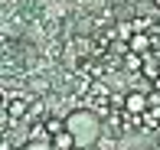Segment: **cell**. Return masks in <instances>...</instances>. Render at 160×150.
Returning <instances> with one entry per match:
<instances>
[{
  "mask_svg": "<svg viewBox=\"0 0 160 150\" xmlns=\"http://www.w3.org/2000/svg\"><path fill=\"white\" fill-rule=\"evenodd\" d=\"M0 104H7V101H3V95H0Z\"/></svg>",
  "mask_w": 160,
  "mask_h": 150,
  "instance_id": "4fadbf2b",
  "label": "cell"
},
{
  "mask_svg": "<svg viewBox=\"0 0 160 150\" xmlns=\"http://www.w3.org/2000/svg\"><path fill=\"white\" fill-rule=\"evenodd\" d=\"M62 121L65 131L75 137V150H92L101 140V118L92 108H72Z\"/></svg>",
  "mask_w": 160,
  "mask_h": 150,
  "instance_id": "6da1fadb",
  "label": "cell"
},
{
  "mask_svg": "<svg viewBox=\"0 0 160 150\" xmlns=\"http://www.w3.org/2000/svg\"><path fill=\"white\" fill-rule=\"evenodd\" d=\"M42 127H46V134H49V137H52V134H59L62 127H65V121H59V118H49V121H46V124H42Z\"/></svg>",
  "mask_w": 160,
  "mask_h": 150,
  "instance_id": "30bf717a",
  "label": "cell"
},
{
  "mask_svg": "<svg viewBox=\"0 0 160 150\" xmlns=\"http://www.w3.org/2000/svg\"><path fill=\"white\" fill-rule=\"evenodd\" d=\"M147 111H157L160 114V88H150L147 91Z\"/></svg>",
  "mask_w": 160,
  "mask_h": 150,
  "instance_id": "ba28073f",
  "label": "cell"
},
{
  "mask_svg": "<svg viewBox=\"0 0 160 150\" xmlns=\"http://www.w3.org/2000/svg\"><path fill=\"white\" fill-rule=\"evenodd\" d=\"M154 3H157V10H160V0H154Z\"/></svg>",
  "mask_w": 160,
  "mask_h": 150,
  "instance_id": "5bb4252c",
  "label": "cell"
},
{
  "mask_svg": "<svg viewBox=\"0 0 160 150\" xmlns=\"http://www.w3.org/2000/svg\"><path fill=\"white\" fill-rule=\"evenodd\" d=\"M0 124H3V127H10V124H13L10 111H7V104H0Z\"/></svg>",
  "mask_w": 160,
  "mask_h": 150,
  "instance_id": "7c38bea8",
  "label": "cell"
},
{
  "mask_svg": "<svg viewBox=\"0 0 160 150\" xmlns=\"http://www.w3.org/2000/svg\"><path fill=\"white\" fill-rule=\"evenodd\" d=\"M124 65L137 72V69H144V56H137V52H124Z\"/></svg>",
  "mask_w": 160,
  "mask_h": 150,
  "instance_id": "52a82bcc",
  "label": "cell"
},
{
  "mask_svg": "<svg viewBox=\"0 0 160 150\" xmlns=\"http://www.w3.org/2000/svg\"><path fill=\"white\" fill-rule=\"evenodd\" d=\"M124 111L128 114H144L147 111V91H137V88L124 91Z\"/></svg>",
  "mask_w": 160,
  "mask_h": 150,
  "instance_id": "7a4b0ae2",
  "label": "cell"
},
{
  "mask_svg": "<svg viewBox=\"0 0 160 150\" xmlns=\"http://www.w3.org/2000/svg\"><path fill=\"white\" fill-rule=\"evenodd\" d=\"M49 140H52V147H56V150H75V137H72L65 127H62L59 134H52Z\"/></svg>",
  "mask_w": 160,
  "mask_h": 150,
  "instance_id": "5b68a950",
  "label": "cell"
},
{
  "mask_svg": "<svg viewBox=\"0 0 160 150\" xmlns=\"http://www.w3.org/2000/svg\"><path fill=\"white\" fill-rule=\"evenodd\" d=\"M134 33H150V20H131Z\"/></svg>",
  "mask_w": 160,
  "mask_h": 150,
  "instance_id": "8fae6325",
  "label": "cell"
},
{
  "mask_svg": "<svg viewBox=\"0 0 160 150\" xmlns=\"http://www.w3.org/2000/svg\"><path fill=\"white\" fill-rule=\"evenodd\" d=\"M7 111H10L13 121L26 118V114H30V98H26V95H13L10 101H7Z\"/></svg>",
  "mask_w": 160,
  "mask_h": 150,
  "instance_id": "277c9868",
  "label": "cell"
},
{
  "mask_svg": "<svg viewBox=\"0 0 160 150\" xmlns=\"http://www.w3.org/2000/svg\"><path fill=\"white\" fill-rule=\"evenodd\" d=\"M114 36H121V42H128L131 36H134V26H131V20H124V23H118V30H114Z\"/></svg>",
  "mask_w": 160,
  "mask_h": 150,
  "instance_id": "8992f818",
  "label": "cell"
},
{
  "mask_svg": "<svg viewBox=\"0 0 160 150\" xmlns=\"http://www.w3.org/2000/svg\"><path fill=\"white\" fill-rule=\"evenodd\" d=\"M20 150H56L52 140H30V144H23Z\"/></svg>",
  "mask_w": 160,
  "mask_h": 150,
  "instance_id": "9c48e42d",
  "label": "cell"
},
{
  "mask_svg": "<svg viewBox=\"0 0 160 150\" xmlns=\"http://www.w3.org/2000/svg\"><path fill=\"white\" fill-rule=\"evenodd\" d=\"M150 49H154V36H150V33H134V36L128 39V52H137V56H147Z\"/></svg>",
  "mask_w": 160,
  "mask_h": 150,
  "instance_id": "3957f363",
  "label": "cell"
}]
</instances>
